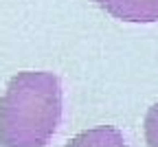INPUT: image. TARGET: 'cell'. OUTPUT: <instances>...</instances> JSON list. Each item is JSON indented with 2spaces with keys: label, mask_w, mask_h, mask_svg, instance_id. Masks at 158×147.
Returning a JSON list of instances; mask_svg holds the SVG:
<instances>
[{
  "label": "cell",
  "mask_w": 158,
  "mask_h": 147,
  "mask_svg": "<svg viewBox=\"0 0 158 147\" xmlns=\"http://www.w3.org/2000/svg\"><path fill=\"white\" fill-rule=\"evenodd\" d=\"M68 147H125V141L112 128H99L77 136L73 143H68Z\"/></svg>",
  "instance_id": "cell-3"
},
{
  "label": "cell",
  "mask_w": 158,
  "mask_h": 147,
  "mask_svg": "<svg viewBox=\"0 0 158 147\" xmlns=\"http://www.w3.org/2000/svg\"><path fill=\"white\" fill-rule=\"evenodd\" d=\"M145 141L149 147H158V103H154L145 116Z\"/></svg>",
  "instance_id": "cell-4"
},
{
  "label": "cell",
  "mask_w": 158,
  "mask_h": 147,
  "mask_svg": "<svg viewBox=\"0 0 158 147\" xmlns=\"http://www.w3.org/2000/svg\"><path fill=\"white\" fill-rule=\"evenodd\" d=\"M106 13L125 22H158V0H94Z\"/></svg>",
  "instance_id": "cell-2"
},
{
  "label": "cell",
  "mask_w": 158,
  "mask_h": 147,
  "mask_svg": "<svg viewBox=\"0 0 158 147\" xmlns=\"http://www.w3.org/2000/svg\"><path fill=\"white\" fill-rule=\"evenodd\" d=\"M59 121V79L53 73H18L0 99V147H46Z\"/></svg>",
  "instance_id": "cell-1"
}]
</instances>
